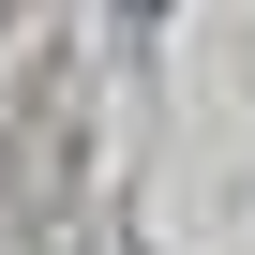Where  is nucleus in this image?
Returning a JSON list of instances; mask_svg holds the SVG:
<instances>
[{"label":"nucleus","mask_w":255,"mask_h":255,"mask_svg":"<svg viewBox=\"0 0 255 255\" xmlns=\"http://www.w3.org/2000/svg\"><path fill=\"white\" fill-rule=\"evenodd\" d=\"M135 15H150V0H135Z\"/></svg>","instance_id":"nucleus-1"}]
</instances>
